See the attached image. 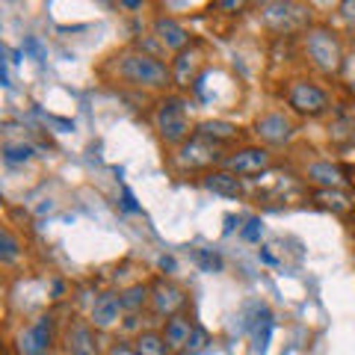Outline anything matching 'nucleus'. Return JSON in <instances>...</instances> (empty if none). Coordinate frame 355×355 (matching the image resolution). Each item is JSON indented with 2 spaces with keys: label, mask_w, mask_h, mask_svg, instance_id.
<instances>
[{
  "label": "nucleus",
  "mask_w": 355,
  "mask_h": 355,
  "mask_svg": "<svg viewBox=\"0 0 355 355\" xmlns=\"http://www.w3.org/2000/svg\"><path fill=\"white\" fill-rule=\"evenodd\" d=\"M308 181L317 184V187H326V190H335V187L343 184V172L338 166H331L329 160H320V163H311L308 166Z\"/></svg>",
  "instance_id": "f3484780"
},
{
  "label": "nucleus",
  "mask_w": 355,
  "mask_h": 355,
  "mask_svg": "<svg viewBox=\"0 0 355 355\" xmlns=\"http://www.w3.org/2000/svg\"><path fill=\"white\" fill-rule=\"evenodd\" d=\"M18 352L21 355H51L53 349V317H39L30 329L18 335Z\"/></svg>",
  "instance_id": "423d86ee"
},
{
  "label": "nucleus",
  "mask_w": 355,
  "mask_h": 355,
  "mask_svg": "<svg viewBox=\"0 0 355 355\" xmlns=\"http://www.w3.org/2000/svg\"><path fill=\"white\" fill-rule=\"evenodd\" d=\"M18 252H21V246H18L15 234H12L9 228H3V231H0V261H3V263H12V261L18 258Z\"/></svg>",
  "instance_id": "5701e85b"
},
{
  "label": "nucleus",
  "mask_w": 355,
  "mask_h": 355,
  "mask_svg": "<svg viewBox=\"0 0 355 355\" xmlns=\"http://www.w3.org/2000/svg\"><path fill=\"white\" fill-rule=\"evenodd\" d=\"M202 184H205V190H210L214 196H222V198H240L243 196V181L234 172H228V169L207 172L202 178Z\"/></svg>",
  "instance_id": "4468645a"
},
{
  "label": "nucleus",
  "mask_w": 355,
  "mask_h": 355,
  "mask_svg": "<svg viewBox=\"0 0 355 355\" xmlns=\"http://www.w3.org/2000/svg\"><path fill=\"white\" fill-rule=\"evenodd\" d=\"M187 104L184 98H166L157 110V119H154V125H157V133L166 146H178L181 148L187 139H190V133H196L190 128V116H187Z\"/></svg>",
  "instance_id": "f03ea898"
},
{
  "label": "nucleus",
  "mask_w": 355,
  "mask_h": 355,
  "mask_svg": "<svg viewBox=\"0 0 355 355\" xmlns=\"http://www.w3.org/2000/svg\"><path fill=\"white\" fill-rule=\"evenodd\" d=\"M95 326L92 323H80V320H74V323L65 329V355H101V347H98V335H95Z\"/></svg>",
  "instance_id": "9d476101"
},
{
  "label": "nucleus",
  "mask_w": 355,
  "mask_h": 355,
  "mask_svg": "<svg viewBox=\"0 0 355 355\" xmlns=\"http://www.w3.org/2000/svg\"><path fill=\"white\" fill-rule=\"evenodd\" d=\"M175 266H178V263H175L172 254H163V258H160V270H163V272H175Z\"/></svg>",
  "instance_id": "7c9ffc66"
},
{
  "label": "nucleus",
  "mask_w": 355,
  "mask_h": 355,
  "mask_svg": "<svg viewBox=\"0 0 355 355\" xmlns=\"http://www.w3.org/2000/svg\"><path fill=\"white\" fill-rule=\"evenodd\" d=\"M261 15L266 27H272L275 33H291L305 24V6L299 3H263Z\"/></svg>",
  "instance_id": "0eeeda50"
},
{
  "label": "nucleus",
  "mask_w": 355,
  "mask_h": 355,
  "mask_svg": "<svg viewBox=\"0 0 355 355\" xmlns=\"http://www.w3.org/2000/svg\"><path fill=\"white\" fill-rule=\"evenodd\" d=\"M270 151L261 148V146H246V148H240L234 154H228L225 160H222V166H225L228 172H234V175H254V172H263V169H270Z\"/></svg>",
  "instance_id": "1a4fd4ad"
},
{
  "label": "nucleus",
  "mask_w": 355,
  "mask_h": 355,
  "mask_svg": "<svg viewBox=\"0 0 355 355\" xmlns=\"http://www.w3.org/2000/svg\"><path fill=\"white\" fill-rule=\"evenodd\" d=\"M198 263H202L207 272H219L222 270V258L216 252H207V249H198Z\"/></svg>",
  "instance_id": "393cba45"
},
{
  "label": "nucleus",
  "mask_w": 355,
  "mask_h": 355,
  "mask_svg": "<svg viewBox=\"0 0 355 355\" xmlns=\"http://www.w3.org/2000/svg\"><path fill=\"white\" fill-rule=\"evenodd\" d=\"M36 157V148L27 146V142H6L3 146V163L18 166V163H30Z\"/></svg>",
  "instance_id": "4be33fe9"
},
{
  "label": "nucleus",
  "mask_w": 355,
  "mask_h": 355,
  "mask_svg": "<svg viewBox=\"0 0 355 355\" xmlns=\"http://www.w3.org/2000/svg\"><path fill=\"white\" fill-rule=\"evenodd\" d=\"M254 133H258V139L266 142V146H284V142L293 139L296 125L284 113H263L254 121Z\"/></svg>",
  "instance_id": "6e6552de"
},
{
  "label": "nucleus",
  "mask_w": 355,
  "mask_h": 355,
  "mask_svg": "<svg viewBox=\"0 0 355 355\" xmlns=\"http://www.w3.org/2000/svg\"><path fill=\"white\" fill-rule=\"evenodd\" d=\"M305 51L311 62L317 65L323 74H338L343 65V48L338 36L329 27H311L305 33Z\"/></svg>",
  "instance_id": "7ed1b4c3"
},
{
  "label": "nucleus",
  "mask_w": 355,
  "mask_h": 355,
  "mask_svg": "<svg viewBox=\"0 0 355 355\" xmlns=\"http://www.w3.org/2000/svg\"><path fill=\"white\" fill-rule=\"evenodd\" d=\"M216 160H219V148L202 137H190L178 148V163L187 166V169H205V166L216 163Z\"/></svg>",
  "instance_id": "9b49d317"
},
{
  "label": "nucleus",
  "mask_w": 355,
  "mask_h": 355,
  "mask_svg": "<svg viewBox=\"0 0 355 355\" xmlns=\"http://www.w3.org/2000/svg\"><path fill=\"white\" fill-rule=\"evenodd\" d=\"M340 15L347 21H355V0H343V3H340Z\"/></svg>",
  "instance_id": "c756f323"
},
{
  "label": "nucleus",
  "mask_w": 355,
  "mask_h": 355,
  "mask_svg": "<svg viewBox=\"0 0 355 355\" xmlns=\"http://www.w3.org/2000/svg\"><path fill=\"white\" fill-rule=\"evenodd\" d=\"M198 48H187V51H181L178 53V60H175V65H172V80L178 83V86H193L196 80H198V74H196V65H198Z\"/></svg>",
  "instance_id": "2eb2a0df"
},
{
  "label": "nucleus",
  "mask_w": 355,
  "mask_h": 355,
  "mask_svg": "<svg viewBox=\"0 0 355 355\" xmlns=\"http://www.w3.org/2000/svg\"><path fill=\"white\" fill-rule=\"evenodd\" d=\"M207 343H210L207 331L196 323V326H193V331H190V340H187V347H184V352H187V355H198V352H202V349L207 347Z\"/></svg>",
  "instance_id": "b1692460"
},
{
  "label": "nucleus",
  "mask_w": 355,
  "mask_h": 355,
  "mask_svg": "<svg viewBox=\"0 0 355 355\" xmlns=\"http://www.w3.org/2000/svg\"><path fill=\"white\" fill-rule=\"evenodd\" d=\"M193 320L187 317V314H178L172 320H166V326H163V338L166 343H169V349H181L187 347V340H190V331H193Z\"/></svg>",
  "instance_id": "dca6fc26"
},
{
  "label": "nucleus",
  "mask_w": 355,
  "mask_h": 355,
  "mask_svg": "<svg viewBox=\"0 0 355 355\" xmlns=\"http://www.w3.org/2000/svg\"><path fill=\"white\" fill-rule=\"evenodd\" d=\"M193 137H202L207 142H214V146H219V142H228L237 137V128L231 125V121H202V125L196 128Z\"/></svg>",
  "instance_id": "6ab92c4d"
},
{
  "label": "nucleus",
  "mask_w": 355,
  "mask_h": 355,
  "mask_svg": "<svg viewBox=\"0 0 355 355\" xmlns=\"http://www.w3.org/2000/svg\"><path fill=\"white\" fill-rule=\"evenodd\" d=\"M133 349H137L139 355H172L163 331H142V335L133 340Z\"/></svg>",
  "instance_id": "aec40b11"
},
{
  "label": "nucleus",
  "mask_w": 355,
  "mask_h": 355,
  "mask_svg": "<svg viewBox=\"0 0 355 355\" xmlns=\"http://www.w3.org/2000/svg\"><path fill=\"white\" fill-rule=\"evenodd\" d=\"M261 234H263V222H261L258 216H252V219L246 222V228H243V240L258 243V240H261Z\"/></svg>",
  "instance_id": "a878e982"
},
{
  "label": "nucleus",
  "mask_w": 355,
  "mask_h": 355,
  "mask_svg": "<svg viewBox=\"0 0 355 355\" xmlns=\"http://www.w3.org/2000/svg\"><path fill=\"white\" fill-rule=\"evenodd\" d=\"M121 207H125V210H128V214H137V210H139V205H137V198H133V193L128 190V187H125V190H121Z\"/></svg>",
  "instance_id": "cd10ccee"
},
{
  "label": "nucleus",
  "mask_w": 355,
  "mask_h": 355,
  "mask_svg": "<svg viewBox=\"0 0 355 355\" xmlns=\"http://www.w3.org/2000/svg\"><path fill=\"white\" fill-rule=\"evenodd\" d=\"M146 305H151V284H130L121 291V308L128 311V314H139Z\"/></svg>",
  "instance_id": "a211bd4d"
},
{
  "label": "nucleus",
  "mask_w": 355,
  "mask_h": 355,
  "mask_svg": "<svg viewBox=\"0 0 355 355\" xmlns=\"http://www.w3.org/2000/svg\"><path fill=\"white\" fill-rule=\"evenodd\" d=\"M116 74L125 83H130V86L154 89V92L169 89V83H175L169 65L160 62L157 57H151V53H146V51H125V53H119Z\"/></svg>",
  "instance_id": "f257e3e1"
},
{
  "label": "nucleus",
  "mask_w": 355,
  "mask_h": 355,
  "mask_svg": "<svg viewBox=\"0 0 355 355\" xmlns=\"http://www.w3.org/2000/svg\"><path fill=\"white\" fill-rule=\"evenodd\" d=\"M252 338H254V347L263 349L266 340H270V331H272V314L266 311L263 305L254 308V317H252Z\"/></svg>",
  "instance_id": "412c9836"
},
{
  "label": "nucleus",
  "mask_w": 355,
  "mask_h": 355,
  "mask_svg": "<svg viewBox=\"0 0 355 355\" xmlns=\"http://www.w3.org/2000/svg\"><path fill=\"white\" fill-rule=\"evenodd\" d=\"M24 51H30L33 53V60H44V48H42V44L36 42V39H24Z\"/></svg>",
  "instance_id": "c85d7f7f"
},
{
  "label": "nucleus",
  "mask_w": 355,
  "mask_h": 355,
  "mask_svg": "<svg viewBox=\"0 0 355 355\" xmlns=\"http://www.w3.org/2000/svg\"><path fill=\"white\" fill-rule=\"evenodd\" d=\"M104 355H139V352L133 349L130 343H125V340H116V343H110Z\"/></svg>",
  "instance_id": "bb28decb"
},
{
  "label": "nucleus",
  "mask_w": 355,
  "mask_h": 355,
  "mask_svg": "<svg viewBox=\"0 0 355 355\" xmlns=\"http://www.w3.org/2000/svg\"><path fill=\"white\" fill-rule=\"evenodd\" d=\"M121 314H125V308H121V293H101L95 299V305H92V314H89V323H92L98 331H107V329H113Z\"/></svg>",
  "instance_id": "f8f14e48"
},
{
  "label": "nucleus",
  "mask_w": 355,
  "mask_h": 355,
  "mask_svg": "<svg viewBox=\"0 0 355 355\" xmlns=\"http://www.w3.org/2000/svg\"><path fill=\"white\" fill-rule=\"evenodd\" d=\"M154 36H157V42L163 44L166 51H175V53H181V51H187L193 44L190 33L178 24L175 18H166V15L154 18Z\"/></svg>",
  "instance_id": "ddd939ff"
},
{
  "label": "nucleus",
  "mask_w": 355,
  "mask_h": 355,
  "mask_svg": "<svg viewBox=\"0 0 355 355\" xmlns=\"http://www.w3.org/2000/svg\"><path fill=\"white\" fill-rule=\"evenodd\" d=\"M287 104H291V110L299 116L317 119L329 110V95L317 83L296 80V83H291V89H287Z\"/></svg>",
  "instance_id": "20e7f679"
},
{
  "label": "nucleus",
  "mask_w": 355,
  "mask_h": 355,
  "mask_svg": "<svg viewBox=\"0 0 355 355\" xmlns=\"http://www.w3.org/2000/svg\"><path fill=\"white\" fill-rule=\"evenodd\" d=\"M187 305V291L172 279H157L151 284V311L157 317L172 320L181 314V308Z\"/></svg>",
  "instance_id": "39448f33"
}]
</instances>
